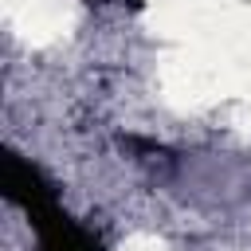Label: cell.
<instances>
[{
    "instance_id": "cell-1",
    "label": "cell",
    "mask_w": 251,
    "mask_h": 251,
    "mask_svg": "<svg viewBox=\"0 0 251 251\" xmlns=\"http://www.w3.org/2000/svg\"><path fill=\"white\" fill-rule=\"evenodd\" d=\"M0 184H4L8 204H16L27 216L31 231H35V251H106L102 239H98V231L86 227L82 220H75L59 204V188L27 157L8 153Z\"/></svg>"
},
{
    "instance_id": "cell-2",
    "label": "cell",
    "mask_w": 251,
    "mask_h": 251,
    "mask_svg": "<svg viewBox=\"0 0 251 251\" xmlns=\"http://www.w3.org/2000/svg\"><path fill=\"white\" fill-rule=\"evenodd\" d=\"M90 4H114V0H90Z\"/></svg>"
}]
</instances>
